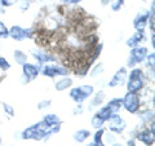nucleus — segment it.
Returning <instances> with one entry per match:
<instances>
[{
  "label": "nucleus",
  "mask_w": 155,
  "mask_h": 146,
  "mask_svg": "<svg viewBox=\"0 0 155 146\" xmlns=\"http://www.w3.org/2000/svg\"><path fill=\"white\" fill-rule=\"evenodd\" d=\"M145 84V75L141 69H133L129 72L128 81H127V89L128 92H134L137 93L142 89Z\"/></svg>",
  "instance_id": "nucleus-1"
},
{
  "label": "nucleus",
  "mask_w": 155,
  "mask_h": 146,
  "mask_svg": "<svg viewBox=\"0 0 155 146\" xmlns=\"http://www.w3.org/2000/svg\"><path fill=\"white\" fill-rule=\"evenodd\" d=\"M93 85H79V87H75L70 91V97L74 100L76 104H81L83 101H85L88 97H91L93 95Z\"/></svg>",
  "instance_id": "nucleus-2"
},
{
  "label": "nucleus",
  "mask_w": 155,
  "mask_h": 146,
  "mask_svg": "<svg viewBox=\"0 0 155 146\" xmlns=\"http://www.w3.org/2000/svg\"><path fill=\"white\" fill-rule=\"evenodd\" d=\"M123 108L130 114L137 113L140 109V96L134 92H128L123 98Z\"/></svg>",
  "instance_id": "nucleus-3"
},
{
  "label": "nucleus",
  "mask_w": 155,
  "mask_h": 146,
  "mask_svg": "<svg viewBox=\"0 0 155 146\" xmlns=\"http://www.w3.org/2000/svg\"><path fill=\"white\" fill-rule=\"evenodd\" d=\"M147 57V48L145 47H133L132 52L129 55L128 58V66L133 67L134 65L141 64V62L145 61V58Z\"/></svg>",
  "instance_id": "nucleus-4"
},
{
  "label": "nucleus",
  "mask_w": 155,
  "mask_h": 146,
  "mask_svg": "<svg viewBox=\"0 0 155 146\" xmlns=\"http://www.w3.org/2000/svg\"><path fill=\"white\" fill-rule=\"evenodd\" d=\"M41 74L45 75V76H49V78H54L57 75H66L69 74V70L64 66H56V65H47L41 69Z\"/></svg>",
  "instance_id": "nucleus-5"
},
{
  "label": "nucleus",
  "mask_w": 155,
  "mask_h": 146,
  "mask_svg": "<svg viewBox=\"0 0 155 146\" xmlns=\"http://www.w3.org/2000/svg\"><path fill=\"white\" fill-rule=\"evenodd\" d=\"M23 75H22V83L23 84H27L30 80H34L35 78L38 76L39 74V69L32 65V64H28V62H26V64H23Z\"/></svg>",
  "instance_id": "nucleus-6"
},
{
  "label": "nucleus",
  "mask_w": 155,
  "mask_h": 146,
  "mask_svg": "<svg viewBox=\"0 0 155 146\" xmlns=\"http://www.w3.org/2000/svg\"><path fill=\"white\" fill-rule=\"evenodd\" d=\"M31 35H32L31 30H26V28H22L21 26H13L9 30V36L17 41H22L26 38H31Z\"/></svg>",
  "instance_id": "nucleus-7"
},
{
  "label": "nucleus",
  "mask_w": 155,
  "mask_h": 146,
  "mask_svg": "<svg viewBox=\"0 0 155 146\" xmlns=\"http://www.w3.org/2000/svg\"><path fill=\"white\" fill-rule=\"evenodd\" d=\"M150 17V12L149 11H142L136 16L134 21H133V26L137 31H143L145 27L147 25V19Z\"/></svg>",
  "instance_id": "nucleus-8"
},
{
  "label": "nucleus",
  "mask_w": 155,
  "mask_h": 146,
  "mask_svg": "<svg viewBox=\"0 0 155 146\" xmlns=\"http://www.w3.org/2000/svg\"><path fill=\"white\" fill-rule=\"evenodd\" d=\"M109 120H110L109 128H110V131H113L115 133L122 132V131L125 128V121L122 119V116H119L118 114H114Z\"/></svg>",
  "instance_id": "nucleus-9"
},
{
  "label": "nucleus",
  "mask_w": 155,
  "mask_h": 146,
  "mask_svg": "<svg viewBox=\"0 0 155 146\" xmlns=\"http://www.w3.org/2000/svg\"><path fill=\"white\" fill-rule=\"evenodd\" d=\"M125 79H127V70H125V67H122L120 70H118L115 72V75L113 76V79H111L110 83H109V87L122 85V84H124Z\"/></svg>",
  "instance_id": "nucleus-10"
},
{
  "label": "nucleus",
  "mask_w": 155,
  "mask_h": 146,
  "mask_svg": "<svg viewBox=\"0 0 155 146\" xmlns=\"http://www.w3.org/2000/svg\"><path fill=\"white\" fill-rule=\"evenodd\" d=\"M32 56L40 65H44V64H48V62L54 61V57H53L51 53H48V52H39V51L38 52H32Z\"/></svg>",
  "instance_id": "nucleus-11"
},
{
  "label": "nucleus",
  "mask_w": 155,
  "mask_h": 146,
  "mask_svg": "<svg viewBox=\"0 0 155 146\" xmlns=\"http://www.w3.org/2000/svg\"><path fill=\"white\" fill-rule=\"evenodd\" d=\"M145 40V32L143 31H136L134 35L130 36L127 40V45L128 47H138L140 43H142Z\"/></svg>",
  "instance_id": "nucleus-12"
},
{
  "label": "nucleus",
  "mask_w": 155,
  "mask_h": 146,
  "mask_svg": "<svg viewBox=\"0 0 155 146\" xmlns=\"http://www.w3.org/2000/svg\"><path fill=\"white\" fill-rule=\"evenodd\" d=\"M138 140L141 141V142H143L145 145H147V146L153 145V142H154V133H153V131L147 129V131H142V132H140L138 133Z\"/></svg>",
  "instance_id": "nucleus-13"
},
{
  "label": "nucleus",
  "mask_w": 155,
  "mask_h": 146,
  "mask_svg": "<svg viewBox=\"0 0 155 146\" xmlns=\"http://www.w3.org/2000/svg\"><path fill=\"white\" fill-rule=\"evenodd\" d=\"M43 121L47 123L49 127H56V125H61V120L56 114H47L44 118H43Z\"/></svg>",
  "instance_id": "nucleus-14"
},
{
  "label": "nucleus",
  "mask_w": 155,
  "mask_h": 146,
  "mask_svg": "<svg viewBox=\"0 0 155 146\" xmlns=\"http://www.w3.org/2000/svg\"><path fill=\"white\" fill-rule=\"evenodd\" d=\"M72 85V79L70 78H62L56 83V89L57 91H66Z\"/></svg>",
  "instance_id": "nucleus-15"
},
{
  "label": "nucleus",
  "mask_w": 155,
  "mask_h": 146,
  "mask_svg": "<svg viewBox=\"0 0 155 146\" xmlns=\"http://www.w3.org/2000/svg\"><path fill=\"white\" fill-rule=\"evenodd\" d=\"M97 115H98L102 120L106 121V120H109L111 116L114 115V113H113V111H111V109L109 108V105H105L104 108H101L98 111H97Z\"/></svg>",
  "instance_id": "nucleus-16"
},
{
  "label": "nucleus",
  "mask_w": 155,
  "mask_h": 146,
  "mask_svg": "<svg viewBox=\"0 0 155 146\" xmlns=\"http://www.w3.org/2000/svg\"><path fill=\"white\" fill-rule=\"evenodd\" d=\"M107 105L114 114H118V111L123 108V100L122 98H113Z\"/></svg>",
  "instance_id": "nucleus-17"
},
{
  "label": "nucleus",
  "mask_w": 155,
  "mask_h": 146,
  "mask_svg": "<svg viewBox=\"0 0 155 146\" xmlns=\"http://www.w3.org/2000/svg\"><path fill=\"white\" fill-rule=\"evenodd\" d=\"M91 136V132L88 129H79L78 132H75L74 134V140L78 142H84V141Z\"/></svg>",
  "instance_id": "nucleus-18"
},
{
  "label": "nucleus",
  "mask_w": 155,
  "mask_h": 146,
  "mask_svg": "<svg viewBox=\"0 0 155 146\" xmlns=\"http://www.w3.org/2000/svg\"><path fill=\"white\" fill-rule=\"evenodd\" d=\"M13 57H14V60H16V62L18 65H23V64L27 62V56L22 51H14Z\"/></svg>",
  "instance_id": "nucleus-19"
},
{
  "label": "nucleus",
  "mask_w": 155,
  "mask_h": 146,
  "mask_svg": "<svg viewBox=\"0 0 155 146\" xmlns=\"http://www.w3.org/2000/svg\"><path fill=\"white\" fill-rule=\"evenodd\" d=\"M104 123H105V120L101 119L97 114L93 116V118H92V125H93V127H94L96 129H98V128L102 127V124H104Z\"/></svg>",
  "instance_id": "nucleus-20"
},
{
  "label": "nucleus",
  "mask_w": 155,
  "mask_h": 146,
  "mask_svg": "<svg viewBox=\"0 0 155 146\" xmlns=\"http://www.w3.org/2000/svg\"><path fill=\"white\" fill-rule=\"evenodd\" d=\"M105 98V95H104V92H100L98 95H97L94 97V100L92 101V105H91V108H94V106H98L100 104H102V101Z\"/></svg>",
  "instance_id": "nucleus-21"
},
{
  "label": "nucleus",
  "mask_w": 155,
  "mask_h": 146,
  "mask_svg": "<svg viewBox=\"0 0 155 146\" xmlns=\"http://www.w3.org/2000/svg\"><path fill=\"white\" fill-rule=\"evenodd\" d=\"M102 134H104V131L102 129L97 131L96 134H94V142L97 144V146H105L104 142H102Z\"/></svg>",
  "instance_id": "nucleus-22"
},
{
  "label": "nucleus",
  "mask_w": 155,
  "mask_h": 146,
  "mask_svg": "<svg viewBox=\"0 0 155 146\" xmlns=\"http://www.w3.org/2000/svg\"><path fill=\"white\" fill-rule=\"evenodd\" d=\"M9 36V30H8V27L4 25V22L0 21V38H8Z\"/></svg>",
  "instance_id": "nucleus-23"
},
{
  "label": "nucleus",
  "mask_w": 155,
  "mask_h": 146,
  "mask_svg": "<svg viewBox=\"0 0 155 146\" xmlns=\"http://www.w3.org/2000/svg\"><path fill=\"white\" fill-rule=\"evenodd\" d=\"M0 69L3 71H7L11 69V64H9L8 60H5L4 57H0Z\"/></svg>",
  "instance_id": "nucleus-24"
},
{
  "label": "nucleus",
  "mask_w": 155,
  "mask_h": 146,
  "mask_svg": "<svg viewBox=\"0 0 155 146\" xmlns=\"http://www.w3.org/2000/svg\"><path fill=\"white\" fill-rule=\"evenodd\" d=\"M102 71H104V65H102V64H98V65H97L94 69H93V71L91 72V76H92V78H96L97 75H100Z\"/></svg>",
  "instance_id": "nucleus-25"
},
{
  "label": "nucleus",
  "mask_w": 155,
  "mask_h": 146,
  "mask_svg": "<svg viewBox=\"0 0 155 146\" xmlns=\"http://www.w3.org/2000/svg\"><path fill=\"white\" fill-rule=\"evenodd\" d=\"M3 109H4V111H5V114H8L9 116H13V115H14V109L12 108L11 105L4 104V105H3Z\"/></svg>",
  "instance_id": "nucleus-26"
},
{
  "label": "nucleus",
  "mask_w": 155,
  "mask_h": 146,
  "mask_svg": "<svg viewBox=\"0 0 155 146\" xmlns=\"http://www.w3.org/2000/svg\"><path fill=\"white\" fill-rule=\"evenodd\" d=\"M17 2H18V0H0V3H2L3 7H12Z\"/></svg>",
  "instance_id": "nucleus-27"
},
{
  "label": "nucleus",
  "mask_w": 155,
  "mask_h": 146,
  "mask_svg": "<svg viewBox=\"0 0 155 146\" xmlns=\"http://www.w3.org/2000/svg\"><path fill=\"white\" fill-rule=\"evenodd\" d=\"M49 105H51V101L48 100V101H41L40 104L38 105V108L40 109V110H43V109H45V108H49Z\"/></svg>",
  "instance_id": "nucleus-28"
},
{
  "label": "nucleus",
  "mask_w": 155,
  "mask_h": 146,
  "mask_svg": "<svg viewBox=\"0 0 155 146\" xmlns=\"http://www.w3.org/2000/svg\"><path fill=\"white\" fill-rule=\"evenodd\" d=\"M64 3H67V4H78L79 2H81V0H62Z\"/></svg>",
  "instance_id": "nucleus-29"
},
{
  "label": "nucleus",
  "mask_w": 155,
  "mask_h": 146,
  "mask_svg": "<svg viewBox=\"0 0 155 146\" xmlns=\"http://www.w3.org/2000/svg\"><path fill=\"white\" fill-rule=\"evenodd\" d=\"M27 7H28V3H23V4H22V7H21V9L23 11V9H25V8H27Z\"/></svg>",
  "instance_id": "nucleus-30"
},
{
  "label": "nucleus",
  "mask_w": 155,
  "mask_h": 146,
  "mask_svg": "<svg viewBox=\"0 0 155 146\" xmlns=\"http://www.w3.org/2000/svg\"><path fill=\"white\" fill-rule=\"evenodd\" d=\"M4 13V7L2 5V3H0V14H3Z\"/></svg>",
  "instance_id": "nucleus-31"
},
{
  "label": "nucleus",
  "mask_w": 155,
  "mask_h": 146,
  "mask_svg": "<svg viewBox=\"0 0 155 146\" xmlns=\"http://www.w3.org/2000/svg\"><path fill=\"white\" fill-rule=\"evenodd\" d=\"M87 146H97V144L96 142H91V144H88Z\"/></svg>",
  "instance_id": "nucleus-32"
},
{
  "label": "nucleus",
  "mask_w": 155,
  "mask_h": 146,
  "mask_svg": "<svg viewBox=\"0 0 155 146\" xmlns=\"http://www.w3.org/2000/svg\"><path fill=\"white\" fill-rule=\"evenodd\" d=\"M113 146H122V145H120V144H114Z\"/></svg>",
  "instance_id": "nucleus-33"
},
{
  "label": "nucleus",
  "mask_w": 155,
  "mask_h": 146,
  "mask_svg": "<svg viewBox=\"0 0 155 146\" xmlns=\"http://www.w3.org/2000/svg\"><path fill=\"white\" fill-rule=\"evenodd\" d=\"M0 145H2V138H0Z\"/></svg>",
  "instance_id": "nucleus-34"
}]
</instances>
